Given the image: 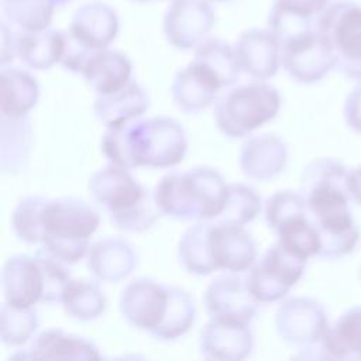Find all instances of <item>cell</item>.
<instances>
[{"mask_svg":"<svg viewBox=\"0 0 361 361\" xmlns=\"http://www.w3.org/2000/svg\"><path fill=\"white\" fill-rule=\"evenodd\" d=\"M186 149L182 126L165 116L107 128L102 138V151L109 162L127 169L169 168L183 159Z\"/></svg>","mask_w":361,"mask_h":361,"instance_id":"cell-1","label":"cell"},{"mask_svg":"<svg viewBox=\"0 0 361 361\" xmlns=\"http://www.w3.org/2000/svg\"><path fill=\"white\" fill-rule=\"evenodd\" d=\"M227 197L228 185L209 166L168 173L154 192L161 214L178 220H213L223 212Z\"/></svg>","mask_w":361,"mask_h":361,"instance_id":"cell-2","label":"cell"},{"mask_svg":"<svg viewBox=\"0 0 361 361\" xmlns=\"http://www.w3.org/2000/svg\"><path fill=\"white\" fill-rule=\"evenodd\" d=\"M89 193L106 209L111 223L124 231H144L159 217L154 193L138 183L127 168L109 164L89 179Z\"/></svg>","mask_w":361,"mask_h":361,"instance_id":"cell-3","label":"cell"},{"mask_svg":"<svg viewBox=\"0 0 361 361\" xmlns=\"http://www.w3.org/2000/svg\"><path fill=\"white\" fill-rule=\"evenodd\" d=\"M99 223V213L80 199H48L42 213L41 248L68 265L75 264L89 252V238Z\"/></svg>","mask_w":361,"mask_h":361,"instance_id":"cell-4","label":"cell"},{"mask_svg":"<svg viewBox=\"0 0 361 361\" xmlns=\"http://www.w3.org/2000/svg\"><path fill=\"white\" fill-rule=\"evenodd\" d=\"M279 109L281 96L274 86L251 82L228 90L216 102L214 120L223 134L238 138L275 118Z\"/></svg>","mask_w":361,"mask_h":361,"instance_id":"cell-5","label":"cell"},{"mask_svg":"<svg viewBox=\"0 0 361 361\" xmlns=\"http://www.w3.org/2000/svg\"><path fill=\"white\" fill-rule=\"evenodd\" d=\"M326 34L337 56V69L361 83V4L350 0L330 1L316 23Z\"/></svg>","mask_w":361,"mask_h":361,"instance_id":"cell-6","label":"cell"},{"mask_svg":"<svg viewBox=\"0 0 361 361\" xmlns=\"http://www.w3.org/2000/svg\"><path fill=\"white\" fill-rule=\"evenodd\" d=\"M348 168L336 158H316L302 172V195L310 219L350 209Z\"/></svg>","mask_w":361,"mask_h":361,"instance_id":"cell-7","label":"cell"},{"mask_svg":"<svg viewBox=\"0 0 361 361\" xmlns=\"http://www.w3.org/2000/svg\"><path fill=\"white\" fill-rule=\"evenodd\" d=\"M281 63L299 83H314L337 68V56L329 37L317 28L281 44Z\"/></svg>","mask_w":361,"mask_h":361,"instance_id":"cell-8","label":"cell"},{"mask_svg":"<svg viewBox=\"0 0 361 361\" xmlns=\"http://www.w3.org/2000/svg\"><path fill=\"white\" fill-rule=\"evenodd\" d=\"M307 261L286 251L278 241L251 267L247 285L259 303L276 302L285 298L300 281Z\"/></svg>","mask_w":361,"mask_h":361,"instance_id":"cell-9","label":"cell"},{"mask_svg":"<svg viewBox=\"0 0 361 361\" xmlns=\"http://www.w3.org/2000/svg\"><path fill=\"white\" fill-rule=\"evenodd\" d=\"M171 298L172 286L138 278L123 289L120 312L131 326L154 336L166 317Z\"/></svg>","mask_w":361,"mask_h":361,"instance_id":"cell-10","label":"cell"},{"mask_svg":"<svg viewBox=\"0 0 361 361\" xmlns=\"http://www.w3.org/2000/svg\"><path fill=\"white\" fill-rule=\"evenodd\" d=\"M330 326L322 303L312 298L296 296L285 300L275 314L279 337L302 348L317 344Z\"/></svg>","mask_w":361,"mask_h":361,"instance_id":"cell-11","label":"cell"},{"mask_svg":"<svg viewBox=\"0 0 361 361\" xmlns=\"http://www.w3.org/2000/svg\"><path fill=\"white\" fill-rule=\"evenodd\" d=\"M214 21L209 0H173L165 11L162 30L172 47L190 49L206 41Z\"/></svg>","mask_w":361,"mask_h":361,"instance_id":"cell-12","label":"cell"},{"mask_svg":"<svg viewBox=\"0 0 361 361\" xmlns=\"http://www.w3.org/2000/svg\"><path fill=\"white\" fill-rule=\"evenodd\" d=\"M233 274L210 282L204 293L206 310L213 320L250 324L259 302L250 292L247 278Z\"/></svg>","mask_w":361,"mask_h":361,"instance_id":"cell-13","label":"cell"},{"mask_svg":"<svg viewBox=\"0 0 361 361\" xmlns=\"http://www.w3.org/2000/svg\"><path fill=\"white\" fill-rule=\"evenodd\" d=\"M210 221L209 243L216 267L234 274L250 269L257 259V245L250 233L243 226Z\"/></svg>","mask_w":361,"mask_h":361,"instance_id":"cell-14","label":"cell"},{"mask_svg":"<svg viewBox=\"0 0 361 361\" xmlns=\"http://www.w3.org/2000/svg\"><path fill=\"white\" fill-rule=\"evenodd\" d=\"M234 51L241 71L259 80L272 78L281 65V42L269 28L243 31Z\"/></svg>","mask_w":361,"mask_h":361,"instance_id":"cell-15","label":"cell"},{"mask_svg":"<svg viewBox=\"0 0 361 361\" xmlns=\"http://www.w3.org/2000/svg\"><path fill=\"white\" fill-rule=\"evenodd\" d=\"M68 34L85 48L97 52L107 48L118 32L116 10L103 1H90L80 6L72 16Z\"/></svg>","mask_w":361,"mask_h":361,"instance_id":"cell-16","label":"cell"},{"mask_svg":"<svg viewBox=\"0 0 361 361\" xmlns=\"http://www.w3.org/2000/svg\"><path fill=\"white\" fill-rule=\"evenodd\" d=\"M3 292L6 302L17 307H31L42 302L44 276L35 255H14L7 259L3 269Z\"/></svg>","mask_w":361,"mask_h":361,"instance_id":"cell-17","label":"cell"},{"mask_svg":"<svg viewBox=\"0 0 361 361\" xmlns=\"http://www.w3.org/2000/svg\"><path fill=\"white\" fill-rule=\"evenodd\" d=\"M254 345L248 324L227 323L210 319L199 336L200 353L207 360H241Z\"/></svg>","mask_w":361,"mask_h":361,"instance_id":"cell-18","label":"cell"},{"mask_svg":"<svg viewBox=\"0 0 361 361\" xmlns=\"http://www.w3.org/2000/svg\"><path fill=\"white\" fill-rule=\"evenodd\" d=\"M11 358L28 360H99L97 347L82 337L66 334L59 329L44 330Z\"/></svg>","mask_w":361,"mask_h":361,"instance_id":"cell-19","label":"cell"},{"mask_svg":"<svg viewBox=\"0 0 361 361\" xmlns=\"http://www.w3.org/2000/svg\"><path fill=\"white\" fill-rule=\"evenodd\" d=\"M316 358L360 361L361 360V306L345 310L329 326L323 338L310 347Z\"/></svg>","mask_w":361,"mask_h":361,"instance_id":"cell-20","label":"cell"},{"mask_svg":"<svg viewBox=\"0 0 361 361\" xmlns=\"http://www.w3.org/2000/svg\"><path fill=\"white\" fill-rule=\"evenodd\" d=\"M330 0H274L268 28L285 42L299 34L316 30V23Z\"/></svg>","mask_w":361,"mask_h":361,"instance_id":"cell-21","label":"cell"},{"mask_svg":"<svg viewBox=\"0 0 361 361\" xmlns=\"http://www.w3.org/2000/svg\"><path fill=\"white\" fill-rule=\"evenodd\" d=\"M288 162L286 144L274 134L255 135L243 144L240 166L244 175L268 180L283 171Z\"/></svg>","mask_w":361,"mask_h":361,"instance_id":"cell-22","label":"cell"},{"mask_svg":"<svg viewBox=\"0 0 361 361\" xmlns=\"http://www.w3.org/2000/svg\"><path fill=\"white\" fill-rule=\"evenodd\" d=\"M149 107L144 89L134 80L109 94H99L93 110L96 117L107 127H120L140 118Z\"/></svg>","mask_w":361,"mask_h":361,"instance_id":"cell-23","label":"cell"},{"mask_svg":"<svg viewBox=\"0 0 361 361\" xmlns=\"http://www.w3.org/2000/svg\"><path fill=\"white\" fill-rule=\"evenodd\" d=\"M312 220L322 240L320 257L338 259L353 254L358 247L361 231L350 209Z\"/></svg>","mask_w":361,"mask_h":361,"instance_id":"cell-24","label":"cell"},{"mask_svg":"<svg viewBox=\"0 0 361 361\" xmlns=\"http://www.w3.org/2000/svg\"><path fill=\"white\" fill-rule=\"evenodd\" d=\"M87 267L92 274L109 282L124 279L137 265V255L133 247L123 238H103L90 247Z\"/></svg>","mask_w":361,"mask_h":361,"instance_id":"cell-25","label":"cell"},{"mask_svg":"<svg viewBox=\"0 0 361 361\" xmlns=\"http://www.w3.org/2000/svg\"><path fill=\"white\" fill-rule=\"evenodd\" d=\"M220 86L195 62L178 71L172 82V99L185 113H197L212 104Z\"/></svg>","mask_w":361,"mask_h":361,"instance_id":"cell-26","label":"cell"},{"mask_svg":"<svg viewBox=\"0 0 361 361\" xmlns=\"http://www.w3.org/2000/svg\"><path fill=\"white\" fill-rule=\"evenodd\" d=\"M131 62L124 54L104 48L92 56L82 75L97 94H109L131 80Z\"/></svg>","mask_w":361,"mask_h":361,"instance_id":"cell-27","label":"cell"},{"mask_svg":"<svg viewBox=\"0 0 361 361\" xmlns=\"http://www.w3.org/2000/svg\"><path fill=\"white\" fill-rule=\"evenodd\" d=\"M1 114L23 117L35 106L39 97V86L32 75L20 68L1 66Z\"/></svg>","mask_w":361,"mask_h":361,"instance_id":"cell-28","label":"cell"},{"mask_svg":"<svg viewBox=\"0 0 361 361\" xmlns=\"http://www.w3.org/2000/svg\"><path fill=\"white\" fill-rule=\"evenodd\" d=\"M63 52V31L42 30L18 32L17 58L32 69H48L61 61Z\"/></svg>","mask_w":361,"mask_h":361,"instance_id":"cell-29","label":"cell"},{"mask_svg":"<svg viewBox=\"0 0 361 361\" xmlns=\"http://www.w3.org/2000/svg\"><path fill=\"white\" fill-rule=\"evenodd\" d=\"M192 62L207 72L220 89L231 86L241 72L234 47L219 38L206 39L196 47Z\"/></svg>","mask_w":361,"mask_h":361,"instance_id":"cell-30","label":"cell"},{"mask_svg":"<svg viewBox=\"0 0 361 361\" xmlns=\"http://www.w3.org/2000/svg\"><path fill=\"white\" fill-rule=\"evenodd\" d=\"M32 133L30 120L23 117H7L1 114V169L6 173L24 171L28 161Z\"/></svg>","mask_w":361,"mask_h":361,"instance_id":"cell-31","label":"cell"},{"mask_svg":"<svg viewBox=\"0 0 361 361\" xmlns=\"http://www.w3.org/2000/svg\"><path fill=\"white\" fill-rule=\"evenodd\" d=\"M72 0H3L4 21L27 32L49 28L54 11Z\"/></svg>","mask_w":361,"mask_h":361,"instance_id":"cell-32","label":"cell"},{"mask_svg":"<svg viewBox=\"0 0 361 361\" xmlns=\"http://www.w3.org/2000/svg\"><path fill=\"white\" fill-rule=\"evenodd\" d=\"M210 220H200L190 226L179 240V261L190 274L207 275L219 269L210 252Z\"/></svg>","mask_w":361,"mask_h":361,"instance_id":"cell-33","label":"cell"},{"mask_svg":"<svg viewBox=\"0 0 361 361\" xmlns=\"http://www.w3.org/2000/svg\"><path fill=\"white\" fill-rule=\"evenodd\" d=\"M275 234L278 235V243L290 254L305 261H309L312 257H320V234L307 213L286 221Z\"/></svg>","mask_w":361,"mask_h":361,"instance_id":"cell-34","label":"cell"},{"mask_svg":"<svg viewBox=\"0 0 361 361\" xmlns=\"http://www.w3.org/2000/svg\"><path fill=\"white\" fill-rule=\"evenodd\" d=\"M62 303L68 314L85 322L97 319L106 309V298L100 288L85 279H71Z\"/></svg>","mask_w":361,"mask_h":361,"instance_id":"cell-35","label":"cell"},{"mask_svg":"<svg viewBox=\"0 0 361 361\" xmlns=\"http://www.w3.org/2000/svg\"><path fill=\"white\" fill-rule=\"evenodd\" d=\"M261 212V197L247 185H228V197L223 212L213 219L216 223L244 226L254 220Z\"/></svg>","mask_w":361,"mask_h":361,"instance_id":"cell-36","label":"cell"},{"mask_svg":"<svg viewBox=\"0 0 361 361\" xmlns=\"http://www.w3.org/2000/svg\"><path fill=\"white\" fill-rule=\"evenodd\" d=\"M196 317V306L192 296L180 288L172 286V298L169 310L161 327L152 337L162 340H173L183 336L193 324Z\"/></svg>","mask_w":361,"mask_h":361,"instance_id":"cell-37","label":"cell"},{"mask_svg":"<svg viewBox=\"0 0 361 361\" xmlns=\"http://www.w3.org/2000/svg\"><path fill=\"white\" fill-rule=\"evenodd\" d=\"M38 317L31 307H17L10 303L1 306V341L6 345L16 347L27 344L37 330Z\"/></svg>","mask_w":361,"mask_h":361,"instance_id":"cell-38","label":"cell"},{"mask_svg":"<svg viewBox=\"0 0 361 361\" xmlns=\"http://www.w3.org/2000/svg\"><path fill=\"white\" fill-rule=\"evenodd\" d=\"M47 202L44 196H28L16 206L11 226L21 241L28 244L42 241V213Z\"/></svg>","mask_w":361,"mask_h":361,"instance_id":"cell-39","label":"cell"},{"mask_svg":"<svg viewBox=\"0 0 361 361\" xmlns=\"http://www.w3.org/2000/svg\"><path fill=\"white\" fill-rule=\"evenodd\" d=\"M35 258L41 265L42 276H44L42 302L62 303L65 290L71 282V274H69V269L66 268L68 264L55 258L54 255L47 252L44 248L37 251Z\"/></svg>","mask_w":361,"mask_h":361,"instance_id":"cell-40","label":"cell"},{"mask_svg":"<svg viewBox=\"0 0 361 361\" xmlns=\"http://www.w3.org/2000/svg\"><path fill=\"white\" fill-rule=\"evenodd\" d=\"M305 213H307V209L302 192L279 190L265 202V220L274 231L293 217Z\"/></svg>","mask_w":361,"mask_h":361,"instance_id":"cell-41","label":"cell"},{"mask_svg":"<svg viewBox=\"0 0 361 361\" xmlns=\"http://www.w3.org/2000/svg\"><path fill=\"white\" fill-rule=\"evenodd\" d=\"M345 124L355 133L361 134V83L347 94L343 106Z\"/></svg>","mask_w":361,"mask_h":361,"instance_id":"cell-42","label":"cell"},{"mask_svg":"<svg viewBox=\"0 0 361 361\" xmlns=\"http://www.w3.org/2000/svg\"><path fill=\"white\" fill-rule=\"evenodd\" d=\"M1 66H6L8 62H11L14 58H17V38L18 32L13 30V27L1 21Z\"/></svg>","mask_w":361,"mask_h":361,"instance_id":"cell-43","label":"cell"},{"mask_svg":"<svg viewBox=\"0 0 361 361\" xmlns=\"http://www.w3.org/2000/svg\"><path fill=\"white\" fill-rule=\"evenodd\" d=\"M347 186H348L351 200L361 206V165L353 169H348Z\"/></svg>","mask_w":361,"mask_h":361,"instance_id":"cell-44","label":"cell"},{"mask_svg":"<svg viewBox=\"0 0 361 361\" xmlns=\"http://www.w3.org/2000/svg\"><path fill=\"white\" fill-rule=\"evenodd\" d=\"M133 1H138V3H145V1H151V0H133Z\"/></svg>","mask_w":361,"mask_h":361,"instance_id":"cell-45","label":"cell"},{"mask_svg":"<svg viewBox=\"0 0 361 361\" xmlns=\"http://www.w3.org/2000/svg\"><path fill=\"white\" fill-rule=\"evenodd\" d=\"M213 1H230V0H213Z\"/></svg>","mask_w":361,"mask_h":361,"instance_id":"cell-46","label":"cell"},{"mask_svg":"<svg viewBox=\"0 0 361 361\" xmlns=\"http://www.w3.org/2000/svg\"><path fill=\"white\" fill-rule=\"evenodd\" d=\"M360 281H361V265H360Z\"/></svg>","mask_w":361,"mask_h":361,"instance_id":"cell-47","label":"cell"}]
</instances>
